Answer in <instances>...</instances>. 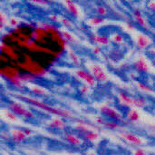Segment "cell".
I'll return each mask as SVG.
<instances>
[{
  "mask_svg": "<svg viewBox=\"0 0 155 155\" xmlns=\"http://www.w3.org/2000/svg\"><path fill=\"white\" fill-rule=\"evenodd\" d=\"M14 96L35 108H38L49 114L63 118V119H73L74 118V114L67 110V109H62V108H58V107H54V106H51L45 103H44L43 101H41L40 99L35 98V97H31L28 95H25V94H14Z\"/></svg>",
  "mask_w": 155,
  "mask_h": 155,
  "instance_id": "cell-1",
  "label": "cell"
},
{
  "mask_svg": "<svg viewBox=\"0 0 155 155\" xmlns=\"http://www.w3.org/2000/svg\"><path fill=\"white\" fill-rule=\"evenodd\" d=\"M87 70L91 73V74L95 78L98 83H106L109 79V75L105 71L104 67L98 62L90 61L86 64Z\"/></svg>",
  "mask_w": 155,
  "mask_h": 155,
  "instance_id": "cell-2",
  "label": "cell"
},
{
  "mask_svg": "<svg viewBox=\"0 0 155 155\" xmlns=\"http://www.w3.org/2000/svg\"><path fill=\"white\" fill-rule=\"evenodd\" d=\"M99 112L100 114L111 120V121H114V122H117V123H123L124 122V114L116 108L111 106V105H108V104H103L99 107Z\"/></svg>",
  "mask_w": 155,
  "mask_h": 155,
  "instance_id": "cell-3",
  "label": "cell"
},
{
  "mask_svg": "<svg viewBox=\"0 0 155 155\" xmlns=\"http://www.w3.org/2000/svg\"><path fill=\"white\" fill-rule=\"evenodd\" d=\"M7 106H8V109L10 111H12L14 114H15L18 117L25 118V119H34L35 117L33 111L26 108L22 104H20L16 101H11Z\"/></svg>",
  "mask_w": 155,
  "mask_h": 155,
  "instance_id": "cell-4",
  "label": "cell"
},
{
  "mask_svg": "<svg viewBox=\"0 0 155 155\" xmlns=\"http://www.w3.org/2000/svg\"><path fill=\"white\" fill-rule=\"evenodd\" d=\"M118 135L126 143H128L129 144H132L134 146L138 147H142L146 143V141L143 139V137H142L139 134H136L134 133L129 132V131H119L118 132Z\"/></svg>",
  "mask_w": 155,
  "mask_h": 155,
  "instance_id": "cell-5",
  "label": "cell"
},
{
  "mask_svg": "<svg viewBox=\"0 0 155 155\" xmlns=\"http://www.w3.org/2000/svg\"><path fill=\"white\" fill-rule=\"evenodd\" d=\"M153 38L146 32H139L135 35L134 44L140 50H146L153 45Z\"/></svg>",
  "mask_w": 155,
  "mask_h": 155,
  "instance_id": "cell-6",
  "label": "cell"
},
{
  "mask_svg": "<svg viewBox=\"0 0 155 155\" xmlns=\"http://www.w3.org/2000/svg\"><path fill=\"white\" fill-rule=\"evenodd\" d=\"M74 74L79 80L82 81L83 84H87L91 87H94L97 85L98 82L95 80V78L91 74V73L88 70H85L84 68H77L74 70Z\"/></svg>",
  "mask_w": 155,
  "mask_h": 155,
  "instance_id": "cell-7",
  "label": "cell"
},
{
  "mask_svg": "<svg viewBox=\"0 0 155 155\" xmlns=\"http://www.w3.org/2000/svg\"><path fill=\"white\" fill-rule=\"evenodd\" d=\"M133 18H134V21L135 25H137L138 26L143 28L145 32H149V31L153 30L150 24L148 23L146 18L144 17L143 12L139 8H134V10H133Z\"/></svg>",
  "mask_w": 155,
  "mask_h": 155,
  "instance_id": "cell-8",
  "label": "cell"
},
{
  "mask_svg": "<svg viewBox=\"0 0 155 155\" xmlns=\"http://www.w3.org/2000/svg\"><path fill=\"white\" fill-rule=\"evenodd\" d=\"M151 64L145 56H138V58L134 63V69L140 74H149L151 72Z\"/></svg>",
  "mask_w": 155,
  "mask_h": 155,
  "instance_id": "cell-9",
  "label": "cell"
},
{
  "mask_svg": "<svg viewBox=\"0 0 155 155\" xmlns=\"http://www.w3.org/2000/svg\"><path fill=\"white\" fill-rule=\"evenodd\" d=\"M96 123L101 124L102 126L105 127L106 129L111 130V131H118L119 132V131L124 130V125H122L120 123L111 121V120H104V118H102V116L97 117Z\"/></svg>",
  "mask_w": 155,
  "mask_h": 155,
  "instance_id": "cell-10",
  "label": "cell"
},
{
  "mask_svg": "<svg viewBox=\"0 0 155 155\" xmlns=\"http://www.w3.org/2000/svg\"><path fill=\"white\" fill-rule=\"evenodd\" d=\"M64 140L73 147H80L84 143L83 138L74 133H65L64 134Z\"/></svg>",
  "mask_w": 155,
  "mask_h": 155,
  "instance_id": "cell-11",
  "label": "cell"
},
{
  "mask_svg": "<svg viewBox=\"0 0 155 155\" xmlns=\"http://www.w3.org/2000/svg\"><path fill=\"white\" fill-rule=\"evenodd\" d=\"M9 134H10V137L12 138L13 142H15L16 143H24L27 139V136L25 135L23 128H12V129H10Z\"/></svg>",
  "mask_w": 155,
  "mask_h": 155,
  "instance_id": "cell-12",
  "label": "cell"
},
{
  "mask_svg": "<svg viewBox=\"0 0 155 155\" xmlns=\"http://www.w3.org/2000/svg\"><path fill=\"white\" fill-rule=\"evenodd\" d=\"M125 119L131 124H139L142 119V114L140 111L136 108H130L125 114Z\"/></svg>",
  "mask_w": 155,
  "mask_h": 155,
  "instance_id": "cell-13",
  "label": "cell"
},
{
  "mask_svg": "<svg viewBox=\"0 0 155 155\" xmlns=\"http://www.w3.org/2000/svg\"><path fill=\"white\" fill-rule=\"evenodd\" d=\"M63 4L64 5V6H65L66 10L68 11V13L71 14L74 17H75V18L80 17L81 10H80L78 5L75 2H74L72 0H64L63 2Z\"/></svg>",
  "mask_w": 155,
  "mask_h": 155,
  "instance_id": "cell-14",
  "label": "cell"
},
{
  "mask_svg": "<svg viewBox=\"0 0 155 155\" xmlns=\"http://www.w3.org/2000/svg\"><path fill=\"white\" fill-rule=\"evenodd\" d=\"M90 38L95 45L98 46H105L111 44V39L105 35H99V34H92Z\"/></svg>",
  "mask_w": 155,
  "mask_h": 155,
  "instance_id": "cell-15",
  "label": "cell"
},
{
  "mask_svg": "<svg viewBox=\"0 0 155 155\" xmlns=\"http://www.w3.org/2000/svg\"><path fill=\"white\" fill-rule=\"evenodd\" d=\"M27 88L32 94H34L36 96H48V95H50V92L46 88H45L41 85L35 84H32V83L27 84Z\"/></svg>",
  "mask_w": 155,
  "mask_h": 155,
  "instance_id": "cell-16",
  "label": "cell"
},
{
  "mask_svg": "<svg viewBox=\"0 0 155 155\" xmlns=\"http://www.w3.org/2000/svg\"><path fill=\"white\" fill-rule=\"evenodd\" d=\"M118 97V101L120 102V104L123 106L128 107L130 108H134V98L133 96L129 95L128 94L124 93V92H119L117 94Z\"/></svg>",
  "mask_w": 155,
  "mask_h": 155,
  "instance_id": "cell-17",
  "label": "cell"
},
{
  "mask_svg": "<svg viewBox=\"0 0 155 155\" xmlns=\"http://www.w3.org/2000/svg\"><path fill=\"white\" fill-rule=\"evenodd\" d=\"M74 129L77 133L81 134V135L87 133V132L94 131V127H93L90 124L85 123V122H83V121H78L77 123H75V125L74 126Z\"/></svg>",
  "mask_w": 155,
  "mask_h": 155,
  "instance_id": "cell-18",
  "label": "cell"
},
{
  "mask_svg": "<svg viewBox=\"0 0 155 155\" xmlns=\"http://www.w3.org/2000/svg\"><path fill=\"white\" fill-rule=\"evenodd\" d=\"M47 126L49 128L54 129V130H64L66 127V124L63 120V118L56 117V118H54V119L50 120L47 123Z\"/></svg>",
  "mask_w": 155,
  "mask_h": 155,
  "instance_id": "cell-19",
  "label": "cell"
},
{
  "mask_svg": "<svg viewBox=\"0 0 155 155\" xmlns=\"http://www.w3.org/2000/svg\"><path fill=\"white\" fill-rule=\"evenodd\" d=\"M1 115L3 118H5L6 121L10 122V123H19L20 122V117H18L15 114H14L12 111H10L9 109H5L3 108L1 110Z\"/></svg>",
  "mask_w": 155,
  "mask_h": 155,
  "instance_id": "cell-20",
  "label": "cell"
},
{
  "mask_svg": "<svg viewBox=\"0 0 155 155\" xmlns=\"http://www.w3.org/2000/svg\"><path fill=\"white\" fill-rule=\"evenodd\" d=\"M134 84L139 91H141L142 93H143L145 94H151V95L155 94L154 89L151 85H149L145 83H143L140 81H134Z\"/></svg>",
  "mask_w": 155,
  "mask_h": 155,
  "instance_id": "cell-21",
  "label": "cell"
},
{
  "mask_svg": "<svg viewBox=\"0 0 155 155\" xmlns=\"http://www.w3.org/2000/svg\"><path fill=\"white\" fill-rule=\"evenodd\" d=\"M149 100L144 96H135L134 98V108L143 109L149 106Z\"/></svg>",
  "mask_w": 155,
  "mask_h": 155,
  "instance_id": "cell-22",
  "label": "cell"
},
{
  "mask_svg": "<svg viewBox=\"0 0 155 155\" xmlns=\"http://www.w3.org/2000/svg\"><path fill=\"white\" fill-rule=\"evenodd\" d=\"M61 35L66 42H68L72 45H76L78 43V38L76 37V35H74L73 33H71L67 29L61 30Z\"/></svg>",
  "mask_w": 155,
  "mask_h": 155,
  "instance_id": "cell-23",
  "label": "cell"
},
{
  "mask_svg": "<svg viewBox=\"0 0 155 155\" xmlns=\"http://www.w3.org/2000/svg\"><path fill=\"white\" fill-rule=\"evenodd\" d=\"M67 57L69 58V60L71 61V63L73 64H74L75 66H80L82 64V60L81 57L72 49H68L67 50Z\"/></svg>",
  "mask_w": 155,
  "mask_h": 155,
  "instance_id": "cell-24",
  "label": "cell"
},
{
  "mask_svg": "<svg viewBox=\"0 0 155 155\" xmlns=\"http://www.w3.org/2000/svg\"><path fill=\"white\" fill-rule=\"evenodd\" d=\"M82 138H83V140H84L86 142L94 143L100 139V135L96 131H90V132H87L84 134H83Z\"/></svg>",
  "mask_w": 155,
  "mask_h": 155,
  "instance_id": "cell-25",
  "label": "cell"
},
{
  "mask_svg": "<svg viewBox=\"0 0 155 155\" xmlns=\"http://www.w3.org/2000/svg\"><path fill=\"white\" fill-rule=\"evenodd\" d=\"M105 22V18L100 16H93L87 20V24L91 26H98Z\"/></svg>",
  "mask_w": 155,
  "mask_h": 155,
  "instance_id": "cell-26",
  "label": "cell"
},
{
  "mask_svg": "<svg viewBox=\"0 0 155 155\" xmlns=\"http://www.w3.org/2000/svg\"><path fill=\"white\" fill-rule=\"evenodd\" d=\"M110 39H111V42H114L116 45H123V44H124V41H125L124 36L120 33L112 34L110 36Z\"/></svg>",
  "mask_w": 155,
  "mask_h": 155,
  "instance_id": "cell-27",
  "label": "cell"
},
{
  "mask_svg": "<svg viewBox=\"0 0 155 155\" xmlns=\"http://www.w3.org/2000/svg\"><path fill=\"white\" fill-rule=\"evenodd\" d=\"M95 12H96V14L98 15V16L104 17V18L105 16H107L108 14H109V11H108L107 7L104 6V5H97V6L95 7Z\"/></svg>",
  "mask_w": 155,
  "mask_h": 155,
  "instance_id": "cell-28",
  "label": "cell"
},
{
  "mask_svg": "<svg viewBox=\"0 0 155 155\" xmlns=\"http://www.w3.org/2000/svg\"><path fill=\"white\" fill-rule=\"evenodd\" d=\"M64 28L66 29H73L74 27V23L72 22V20H70L68 17L66 16H61V22H60Z\"/></svg>",
  "mask_w": 155,
  "mask_h": 155,
  "instance_id": "cell-29",
  "label": "cell"
},
{
  "mask_svg": "<svg viewBox=\"0 0 155 155\" xmlns=\"http://www.w3.org/2000/svg\"><path fill=\"white\" fill-rule=\"evenodd\" d=\"M91 86L83 84L81 86H79V92L81 95H88L91 93Z\"/></svg>",
  "mask_w": 155,
  "mask_h": 155,
  "instance_id": "cell-30",
  "label": "cell"
},
{
  "mask_svg": "<svg viewBox=\"0 0 155 155\" xmlns=\"http://www.w3.org/2000/svg\"><path fill=\"white\" fill-rule=\"evenodd\" d=\"M8 20L9 19L7 18V15L5 13L1 12L0 13V28H1V30H3V28L5 25H7Z\"/></svg>",
  "mask_w": 155,
  "mask_h": 155,
  "instance_id": "cell-31",
  "label": "cell"
},
{
  "mask_svg": "<svg viewBox=\"0 0 155 155\" xmlns=\"http://www.w3.org/2000/svg\"><path fill=\"white\" fill-rule=\"evenodd\" d=\"M48 17H49V19H50L52 22H54V23H60V22H61V15H59L52 14V15H50Z\"/></svg>",
  "mask_w": 155,
  "mask_h": 155,
  "instance_id": "cell-32",
  "label": "cell"
},
{
  "mask_svg": "<svg viewBox=\"0 0 155 155\" xmlns=\"http://www.w3.org/2000/svg\"><path fill=\"white\" fill-rule=\"evenodd\" d=\"M146 131H147V133H148L151 136H153L155 139V124L148 125V126L146 127Z\"/></svg>",
  "mask_w": 155,
  "mask_h": 155,
  "instance_id": "cell-33",
  "label": "cell"
},
{
  "mask_svg": "<svg viewBox=\"0 0 155 155\" xmlns=\"http://www.w3.org/2000/svg\"><path fill=\"white\" fill-rule=\"evenodd\" d=\"M133 155H147V153H146V151H144L143 148L138 147V148H136L135 150H134Z\"/></svg>",
  "mask_w": 155,
  "mask_h": 155,
  "instance_id": "cell-34",
  "label": "cell"
},
{
  "mask_svg": "<svg viewBox=\"0 0 155 155\" xmlns=\"http://www.w3.org/2000/svg\"><path fill=\"white\" fill-rule=\"evenodd\" d=\"M19 20L15 17H11L9 20H8V24L12 26H17L19 25Z\"/></svg>",
  "mask_w": 155,
  "mask_h": 155,
  "instance_id": "cell-35",
  "label": "cell"
},
{
  "mask_svg": "<svg viewBox=\"0 0 155 155\" xmlns=\"http://www.w3.org/2000/svg\"><path fill=\"white\" fill-rule=\"evenodd\" d=\"M93 53H94L95 55H100V54H102V51H101L100 46H98V45H94V47H93Z\"/></svg>",
  "mask_w": 155,
  "mask_h": 155,
  "instance_id": "cell-36",
  "label": "cell"
},
{
  "mask_svg": "<svg viewBox=\"0 0 155 155\" xmlns=\"http://www.w3.org/2000/svg\"><path fill=\"white\" fill-rule=\"evenodd\" d=\"M23 130H24V132H25V135L27 137H31L34 134L33 131L31 129H29V128H23Z\"/></svg>",
  "mask_w": 155,
  "mask_h": 155,
  "instance_id": "cell-37",
  "label": "cell"
},
{
  "mask_svg": "<svg viewBox=\"0 0 155 155\" xmlns=\"http://www.w3.org/2000/svg\"><path fill=\"white\" fill-rule=\"evenodd\" d=\"M126 26H127V28H128L129 30H131V31H134V30H135V25H134V22H127V23H126Z\"/></svg>",
  "mask_w": 155,
  "mask_h": 155,
  "instance_id": "cell-38",
  "label": "cell"
},
{
  "mask_svg": "<svg viewBox=\"0 0 155 155\" xmlns=\"http://www.w3.org/2000/svg\"><path fill=\"white\" fill-rule=\"evenodd\" d=\"M147 7L152 11H155V1H150L147 4Z\"/></svg>",
  "mask_w": 155,
  "mask_h": 155,
  "instance_id": "cell-39",
  "label": "cell"
},
{
  "mask_svg": "<svg viewBox=\"0 0 155 155\" xmlns=\"http://www.w3.org/2000/svg\"><path fill=\"white\" fill-rule=\"evenodd\" d=\"M35 4H42V5H47L48 2L47 1H35Z\"/></svg>",
  "mask_w": 155,
  "mask_h": 155,
  "instance_id": "cell-40",
  "label": "cell"
},
{
  "mask_svg": "<svg viewBox=\"0 0 155 155\" xmlns=\"http://www.w3.org/2000/svg\"><path fill=\"white\" fill-rule=\"evenodd\" d=\"M152 34H153V40L155 41V29L152 30Z\"/></svg>",
  "mask_w": 155,
  "mask_h": 155,
  "instance_id": "cell-41",
  "label": "cell"
},
{
  "mask_svg": "<svg viewBox=\"0 0 155 155\" xmlns=\"http://www.w3.org/2000/svg\"><path fill=\"white\" fill-rule=\"evenodd\" d=\"M152 65H153V66L155 68V56L153 57V59L152 60Z\"/></svg>",
  "mask_w": 155,
  "mask_h": 155,
  "instance_id": "cell-42",
  "label": "cell"
},
{
  "mask_svg": "<svg viewBox=\"0 0 155 155\" xmlns=\"http://www.w3.org/2000/svg\"><path fill=\"white\" fill-rule=\"evenodd\" d=\"M89 155H97L96 153H90Z\"/></svg>",
  "mask_w": 155,
  "mask_h": 155,
  "instance_id": "cell-43",
  "label": "cell"
},
{
  "mask_svg": "<svg viewBox=\"0 0 155 155\" xmlns=\"http://www.w3.org/2000/svg\"><path fill=\"white\" fill-rule=\"evenodd\" d=\"M71 155H79V154H71Z\"/></svg>",
  "mask_w": 155,
  "mask_h": 155,
  "instance_id": "cell-44",
  "label": "cell"
}]
</instances>
